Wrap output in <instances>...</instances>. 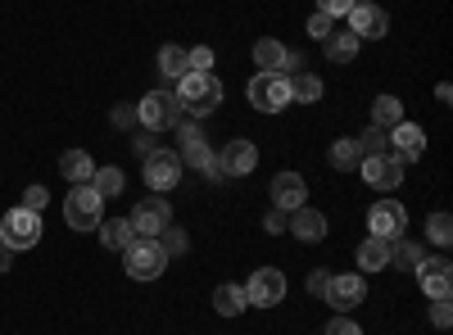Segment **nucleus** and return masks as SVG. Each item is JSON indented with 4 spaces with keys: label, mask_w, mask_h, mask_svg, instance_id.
Returning a JSON list of instances; mask_svg holds the SVG:
<instances>
[{
    "label": "nucleus",
    "mask_w": 453,
    "mask_h": 335,
    "mask_svg": "<svg viewBox=\"0 0 453 335\" xmlns=\"http://www.w3.org/2000/svg\"><path fill=\"white\" fill-rule=\"evenodd\" d=\"M254 64H258V72H299V55L295 50H286L277 36H258L254 42Z\"/></svg>",
    "instance_id": "13"
},
{
    "label": "nucleus",
    "mask_w": 453,
    "mask_h": 335,
    "mask_svg": "<svg viewBox=\"0 0 453 335\" xmlns=\"http://www.w3.org/2000/svg\"><path fill=\"white\" fill-rule=\"evenodd\" d=\"M345 19H349V32L358 36V42H381V36L390 32V14L381 5H363V0H358Z\"/></svg>",
    "instance_id": "14"
},
{
    "label": "nucleus",
    "mask_w": 453,
    "mask_h": 335,
    "mask_svg": "<svg viewBox=\"0 0 453 335\" xmlns=\"http://www.w3.org/2000/svg\"><path fill=\"white\" fill-rule=\"evenodd\" d=\"M358 168H363V181L372 186V191H395V186L403 181V168H399L390 155H372V159H363Z\"/></svg>",
    "instance_id": "18"
},
{
    "label": "nucleus",
    "mask_w": 453,
    "mask_h": 335,
    "mask_svg": "<svg viewBox=\"0 0 453 335\" xmlns=\"http://www.w3.org/2000/svg\"><path fill=\"white\" fill-rule=\"evenodd\" d=\"M245 308H250L245 286H218V290H213V313H222V317H241Z\"/></svg>",
    "instance_id": "24"
},
{
    "label": "nucleus",
    "mask_w": 453,
    "mask_h": 335,
    "mask_svg": "<svg viewBox=\"0 0 453 335\" xmlns=\"http://www.w3.org/2000/svg\"><path fill=\"white\" fill-rule=\"evenodd\" d=\"M177 100H181V114L200 123L222 104V82L213 78V72H186V78L177 82Z\"/></svg>",
    "instance_id": "1"
},
{
    "label": "nucleus",
    "mask_w": 453,
    "mask_h": 335,
    "mask_svg": "<svg viewBox=\"0 0 453 335\" xmlns=\"http://www.w3.org/2000/svg\"><path fill=\"white\" fill-rule=\"evenodd\" d=\"M431 326H440V331L453 326V308H449V300H435V304H431Z\"/></svg>",
    "instance_id": "42"
},
{
    "label": "nucleus",
    "mask_w": 453,
    "mask_h": 335,
    "mask_svg": "<svg viewBox=\"0 0 453 335\" xmlns=\"http://www.w3.org/2000/svg\"><path fill=\"white\" fill-rule=\"evenodd\" d=\"M358 164H363V155H358L354 136H340V141L331 145V168H340V172H354Z\"/></svg>",
    "instance_id": "31"
},
{
    "label": "nucleus",
    "mask_w": 453,
    "mask_h": 335,
    "mask_svg": "<svg viewBox=\"0 0 453 335\" xmlns=\"http://www.w3.org/2000/svg\"><path fill=\"white\" fill-rule=\"evenodd\" d=\"M186 59H191V72H213V50H209V46L186 50Z\"/></svg>",
    "instance_id": "37"
},
{
    "label": "nucleus",
    "mask_w": 453,
    "mask_h": 335,
    "mask_svg": "<svg viewBox=\"0 0 453 335\" xmlns=\"http://www.w3.org/2000/svg\"><path fill=\"white\" fill-rule=\"evenodd\" d=\"M322 46H326V59H331V64H349V59H358V46H363V42L345 27V32H331Z\"/></svg>",
    "instance_id": "23"
},
{
    "label": "nucleus",
    "mask_w": 453,
    "mask_h": 335,
    "mask_svg": "<svg viewBox=\"0 0 453 335\" xmlns=\"http://www.w3.org/2000/svg\"><path fill=\"white\" fill-rule=\"evenodd\" d=\"M113 123H119V127H132V123H136V104H119V109H113Z\"/></svg>",
    "instance_id": "44"
},
{
    "label": "nucleus",
    "mask_w": 453,
    "mask_h": 335,
    "mask_svg": "<svg viewBox=\"0 0 453 335\" xmlns=\"http://www.w3.org/2000/svg\"><path fill=\"white\" fill-rule=\"evenodd\" d=\"M386 263H390V240L367 236V240L358 245V268H363V272H381Z\"/></svg>",
    "instance_id": "26"
},
{
    "label": "nucleus",
    "mask_w": 453,
    "mask_h": 335,
    "mask_svg": "<svg viewBox=\"0 0 453 335\" xmlns=\"http://www.w3.org/2000/svg\"><path fill=\"white\" fill-rule=\"evenodd\" d=\"M46 204H50V191H46V186H27V195H23V209L42 213Z\"/></svg>",
    "instance_id": "39"
},
{
    "label": "nucleus",
    "mask_w": 453,
    "mask_h": 335,
    "mask_svg": "<svg viewBox=\"0 0 453 335\" xmlns=\"http://www.w3.org/2000/svg\"><path fill=\"white\" fill-rule=\"evenodd\" d=\"M0 240H5L14 254L19 249H32L36 240H42V213H32V209H10L5 217H0Z\"/></svg>",
    "instance_id": "5"
},
{
    "label": "nucleus",
    "mask_w": 453,
    "mask_h": 335,
    "mask_svg": "<svg viewBox=\"0 0 453 335\" xmlns=\"http://www.w3.org/2000/svg\"><path fill=\"white\" fill-rule=\"evenodd\" d=\"M177 181H181V159L173 150H155L145 159V186L150 191H173Z\"/></svg>",
    "instance_id": "15"
},
{
    "label": "nucleus",
    "mask_w": 453,
    "mask_h": 335,
    "mask_svg": "<svg viewBox=\"0 0 453 335\" xmlns=\"http://www.w3.org/2000/svg\"><path fill=\"white\" fill-rule=\"evenodd\" d=\"M132 150H136L141 159H150V155H155V150H159V136H155V132H150V127H141V132H132Z\"/></svg>",
    "instance_id": "35"
},
{
    "label": "nucleus",
    "mask_w": 453,
    "mask_h": 335,
    "mask_svg": "<svg viewBox=\"0 0 453 335\" xmlns=\"http://www.w3.org/2000/svg\"><path fill=\"white\" fill-rule=\"evenodd\" d=\"M412 277H418L422 294H431V300H449L453 294V263L449 258H422V263L412 268Z\"/></svg>",
    "instance_id": "12"
},
{
    "label": "nucleus",
    "mask_w": 453,
    "mask_h": 335,
    "mask_svg": "<svg viewBox=\"0 0 453 335\" xmlns=\"http://www.w3.org/2000/svg\"><path fill=\"white\" fill-rule=\"evenodd\" d=\"M100 240L109 245V249H127L132 240H136V232H132V222L127 217H109V222H100Z\"/></svg>",
    "instance_id": "27"
},
{
    "label": "nucleus",
    "mask_w": 453,
    "mask_h": 335,
    "mask_svg": "<svg viewBox=\"0 0 453 335\" xmlns=\"http://www.w3.org/2000/svg\"><path fill=\"white\" fill-rule=\"evenodd\" d=\"M290 100H299V104H318L322 100V78L318 72H290Z\"/></svg>",
    "instance_id": "25"
},
{
    "label": "nucleus",
    "mask_w": 453,
    "mask_h": 335,
    "mask_svg": "<svg viewBox=\"0 0 453 335\" xmlns=\"http://www.w3.org/2000/svg\"><path fill=\"white\" fill-rule=\"evenodd\" d=\"M399 123H403V100H399V95H376V100H372V127L390 132V127H399Z\"/></svg>",
    "instance_id": "21"
},
{
    "label": "nucleus",
    "mask_w": 453,
    "mask_h": 335,
    "mask_svg": "<svg viewBox=\"0 0 453 335\" xmlns=\"http://www.w3.org/2000/svg\"><path fill=\"white\" fill-rule=\"evenodd\" d=\"M173 132H177V141H181V145L204 141V132H200V123H196V118H181V123H173Z\"/></svg>",
    "instance_id": "38"
},
{
    "label": "nucleus",
    "mask_w": 453,
    "mask_h": 335,
    "mask_svg": "<svg viewBox=\"0 0 453 335\" xmlns=\"http://www.w3.org/2000/svg\"><path fill=\"white\" fill-rule=\"evenodd\" d=\"M390 159L399 164V168H408V164H418L422 155H426V127H418V123H399V127H390Z\"/></svg>",
    "instance_id": "10"
},
{
    "label": "nucleus",
    "mask_w": 453,
    "mask_h": 335,
    "mask_svg": "<svg viewBox=\"0 0 453 335\" xmlns=\"http://www.w3.org/2000/svg\"><path fill=\"white\" fill-rule=\"evenodd\" d=\"M273 204H277L281 213H295L299 204H309L304 177H299V172H277V177H273Z\"/></svg>",
    "instance_id": "17"
},
{
    "label": "nucleus",
    "mask_w": 453,
    "mask_h": 335,
    "mask_svg": "<svg viewBox=\"0 0 453 335\" xmlns=\"http://www.w3.org/2000/svg\"><path fill=\"white\" fill-rule=\"evenodd\" d=\"M245 300H250V308H277L286 300V277L277 268H258L245 281Z\"/></svg>",
    "instance_id": "7"
},
{
    "label": "nucleus",
    "mask_w": 453,
    "mask_h": 335,
    "mask_svg": "<svg viewBox=\"0 0 453 335\" xmlns=\"http://www.w3.org/2000/svg\"><path fill=\"white\" fill-rule=\"evenodd\" d=\"M426 240H431V245H440V249H449V245H453V217H449L444 209L426 217Z\"/></svg>",
    "instance_id": "33"
},
{
    "label": "nucleus",
    "mask_w": 453,
    "mask_h": 335,
    "mask_svg": "<svg viewBox=\"0 0 453 335\" xmlns=\"http://www.w3.org/2000/svg\"><path fill=\"white\" fill-rule=\"evenodd\" d=\"M218 168H222V177H250L258 168V150L250 141H226L218 150Z\"/></svg>",
    "instance_id": "16"
},
{
    "label": "nucleus",
    "mask_w": 453,
    "mask_h": 335,
    "mask_svg": "<svg viewBox=\"0 0 453 335\" xmlns=\"http://www.w3.org/2000/svg\"><path fill=\"white\" fill-rule=\"evenodd\" d=\"M59 172H64L73 186H87V181H91V172H96V159H91L87 150H64Z\"/></svg>",
    "instance_id": "22"
},
{
    "label": "nucleus",
    "mask_w": 453,
    "mask_h": 335,
    "mask_svg": "<svg viewBox=\"0 0 453 335\" xmlns=\"http://www.w3.org/2000/svg\"><path fill=\"white\" fill-rule=\"evenodd\" d=\"M367 232L376 240H399L408 232V209L395 204V200H381V204H372L367 209Z\"/></svg>",
    "instance_id": "9"
},
{
    "label": "nucleus",
    "mask_w": 453,
    "mask_h": 335,
    "mask_svg": "<svg viewBox=\"0 0 453 335\" xmlns=\"http://www.w3.org/2000/svg\"><path fill=\"white\" fill-rule=\"evenodd\" d=\"M64 222L73 232H96L100 222H104V200H100V191L87 181V186H73L68 191V200H64Z\"/></svg>",
    "instance_id": "3"
},
{
    "label": "nucleus",
    "mask_w": 453,
    "mask_h": 335,
    "mask_svg": "<svg viewBox=\"0 0 453 335\" xmlns=\"http://www.w3.org/2000/svg\"><path fill=\"white\" fill-rule=\"evenodd\" d=\"M435 100H440V104H449V100H453V87H449V82H440V87H435Z\"/></svg>",
    "instance_id": "47"
},
{
    "label": "nucleus",
    "mask_w": 453,
    "mask_h": 335,
    "mask_svg": "<svg viewBox=\"0 0 453 335\" xmlns=\"http://www.w3.org/2000/svg\"><path fill=\"white\" fill-rule=\"evenodd\" d=\"M322 300H326L335 313H354V308L367 300V277H354V272L335 277V272H331V286H326Z\"/></svg>",
    "instance_id": "11"
},
{
    "label": "nucleus",
    "mask_w": 453,
    "mask_h": 335,
    "mask_svg": "<svg viewBox=\"0 0 453 335\" xmlns=\"http://www.w3.org/2000/svg\"><path fill=\"white\" fill-rule=\"evenodd\" d=\"M181 118H186V114H181V100L168 95V91H150V95L136 104V123L150 127V132H164V127H173V123H181Z\"/></svg>",
    "instance_id": "6"
},
{
    "label": "nucleus",
    "mask_w": 453,
    "mask_h": 335,
    "mask_svg": "<svg viewBox=\"0 0 453 335\" xmlns=\"http://www.w3.org/2000/svg\"><path fill=\"white\" fill-rule=\"evenodd\" d=\"M250 104L258 109V114H281L290 100V78L286 72H254L250 78Z\"/></svg>",
    "instance_id": "4"
},
{
    "label": "nucleus",
    "mask_w": 453,
    "mask_h": 335,
    "mask_svg": "<svg viewBox=\"0 0 453 335\" xmlns=\"http://www.w3.org/2000/svg\"><path fill=\"white\" fill-rule=\"evenodd\" d=\"M354 5H358V0H318V10H322V14H331V19H345Z\"/></svg>",
    "instance_id": "43"
},
{
    "label": "nucleus",
    "mask_w": 453,
    "mask_h": 335,
    "mask_svg": "<svg viewBox=\"0 0 453 335\" xmlns=\"http://www.w3.org/2000/svg\"><path fill=\"white\" fill-rule=\"evenodd\" d=\"M286 227H290V236H295V240L318 245V240L326 236V217H322L318 209H309V204H299V209L290 213V222H286Z\"/></svg>",
    "instance_id": "19"
},
{
    "label": "nucleus",
    "mask_w": 453,
    "mask_h": 335,
    "mask_svg": "<svg viewBox=\"0 0 453 335\" xmlns=\"http://www.w3.org/2000/svg\"><path fill=\"white\" fill-rule=\"evenodd\" d=\"M331 23H335L331 14H322V10H313V19H309V36H318V42H326V36L335 32Z\"/></svg>",
    "instance_id": "36"
},
{
    "label": "nucleus",
    "mask_w": 453,
    "mask_h": 335,
    "mask_svg": "<svg viewBox=\"0 0 453 335\" xmlns=\"http://www.w3.org/2000/svg\"><path fill=\"white\" fill-rule=\"evenodd\" d=\"M181 168H196L204 172L209 181H222V168H218V150H209V141H191V145H181Z\"/></svg>",
    "instance_id": "20"
},
{
    "label": "nucleus",
    "mask_w": 453,
    "mask_h": 335,
    "mask_svg": "<svg viewBox=\"0 0 453 335\" xmlns=\"http://www.w3.org/2000/svg\"><path fill=\"white\" fill-rule=\"evenodd\" d=\"M354 145H358V155H363V159H372V155H390V132L367 127V132L354 136Z\"/></svg>",
    "instance_id": "32"
},
{
    "label": "nucleus",
    "mask_w": 453,
    "mask_h": 335,
    "mask_svg": "<svg viewBox=\"0 0 453 335\" xmlns=\"http://www.w3.org/2000/svg\"><path fill=\"white\" fill-rule=\"evenodd\" d=\"M326 335H363V326H358L354 317L340 313V317H331V322H326Z\"/></svg>",
    "instance_id": "40"
},
{
    "label": "nucleus",
    "mask_w": 453,
    "mask_h": 335,
    "mask_svg": "<svg viewBox=\"0 0 453 335\" xmlns=\"http://www.w3.org/2000/svg\"><path fill=\"white\" fill-rule=\"evenodd\" d=\"M91 186L100 191V200H113V195L127 191V177H123L119 168H96V172H91Z\"/></svg>",
    "instance_id": "30"
},
{
    "label": "nucleus",
    "mask_w": 453,
    "mask_h": 335,
    "mask_svg": "<svg viewBox=\"0 0 453 335\" xmlns=\"http://www.w3.org/2000/svg\"><path fill=\"white\" fill-rule=\"evenodd\" d=\"M159 72H164V78H173V82H181L186 72H191V59H186V50H181V46H159Z\"/></svg>",
    "instance_id": "29"
},
{
    "label": "nucleus",
    "mask_w": 453,
    "mask_h": 335,
    "mask_svg": "<svg viewBox=\"0 0 453 335\" xmlns=\"http://www.w3.org/2000/svg\"><path fill=\"white\" fill-rule=\"evenodd\" d=\"M123 268H127L132 281H155V277H164V268H168V254H164V245H159L155 236H136V240L123 249Z\"/></svg>",
    "instance_id": "2"
},
{
    "label": "nucleus",
    "mask_w": 453,
    "mask_h": 335,
    "mask_svg": "<svg viewBox=\"0 0 453 335\" xmlns=\"http://www.w3.org/2000/svg\"><path fill=\"white\" fill-rule=\"evenodd\" d=\"M10 263H14V249H10L5 240H0V277H5V272H10Z\"/></svg>",
    "instance_id": "46"
},
{
    "label": "nucleus",
    "mask_w": 453,
    "mask_h": 335,
    "mask_svg": "<svg viewBox=\"0 0 453 335\" xmlns=\"http://www.w3.org/2000/svg\"><path fill=\"white\" fill-rule=\"evenodd\" d=\"M422 258H426V249H422V240H390V263L395 268H403V272H412V268H418L422 263Z\"/></svg>",
    "instance_id": "28"
},
{
    "label": "nucleus",
    "mask_w": 453,
    "mask_h": 335,
    "mask_svg": "<svg viewBox=\"0 0 453 335\" xmlns=\"http://www.w3.org/2000/svg\"><path fill=\"white\" fill-rule=\"evenodd\" d=\"M159 245H164V254H186V249H191V240H186V232L181 227H173V222H168V227L155 236Z\"/></svg>",
    "instance_id": "34"
},
{
    "label": "nucleus",
    "mask_w": 453,
    "mask_h": 335,
    "mask_svg": "<svg viewBox=\"0 0 453 335\" xmlns=\"http://www.w3.org/2000/svg\"><path fill=\"white\" fill-rule=\"evenodd\" d=\"M326 286H331V272H326V268L309 272V281H304V290L313 294V300H322V294H326Z\"/></svg>",
    "instance_id": "41"
},
{
    "label": "nucleus",
    "mask_w": 453,
    "mask_h": 335,
    "mask_svg": "<svg viewBox=\"0 0 453 335\" xmlns=\"http://www.w3.org/2000/svg\"><path fill=\"white\" fill-rule=\"evenodd\" d=\"M281 227H286V213H281V209H273L268 217H263V232H273V236H277Z\"/></svg>",
    "instance_id": "45"
},
{
    "label": "nucleus",
    "mask_w": 453,
    "mask_h": 335,
    "mask_svg": "<svg viewBox=\"0 0 453 335\" xmlns=\"http://www.w3.org/2000/svg\"><path fill=\"white\" fill-rule=\"evenodd\" d=\"M127 222H132V232H136V236H159V232L168 227V222H173V204L155 191V195H145V200L132 209V217H127Z\"/></svg>",
    "instance_id": "8"
}]
</instances>
